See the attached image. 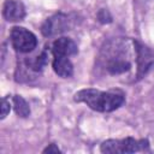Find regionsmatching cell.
<instances>
[{
  "mask_svg": "<svg viewBox=\"0 0 154 154\" xmlns=\"http://www.w3.org/2000/svg\"><path fill=\"white\" fill-rule=\"evenodd\" d=\"M75 101L83 102L97 112H112L124 103V96L113 91H101L97 89H82L75 94Z\"/></svg>",
  "mask_w": 154,
  "mask_h": 154,
  "instance_id": "cell-1",
  "label": "cell"
},
{
  "mask_svg": "<svg viewBox=\"0 0 154 154\" xmlns=\"http://www.w3.org/2000/svg\"><path fill=\"white\" fill-rule=\"evenodd\" d=\"M105 66L112 75H120L131 69L129 46L125 41H111L105 48Z\"/></svg>",
  "mask_w": 154,
  "mask_h": 154,
  "instance_id": "cell-2",
  "label": "cell"
},
{
  "mask_svg": "<svg viewBox=\"0 0 154 154\" xmlns=\"http://www.w3.org/2000/svg\"><path fill=\"white\" fill-rule=\"evenodd\" d=\"M148 148L147 140H135L132 137H126L123 140H107L102 142L100 150L102 153H135L138 150H143Z\"/></svg>",
  "mask_w": 154,
  "mask_h": 154,
  "instance_id": "cell-3",
  "label": "cell"
},
{
  "mask_svg": "<svg viewBox=\"0 0 154 154\" xmlns=\"http://www.w3.org/2000/svg\"><path fill=\"white\" fill-rule=\"evenodd\" d=\"M12 47L19 53H29L34 51L37 46L36 36L25 28L14 26L10 34Z\"/></svg>",
  "mask_w": 154,
  "mask_h": 154,
  "instance_id": "cell-4",
  "label": "cell"
},
{
  "mask_svg": "<svg viewBox=\"0 0 154 154\" xmlns=\"http://www.w3.org/2000/svg\"><path fill=\"white\" fill-rule=\"evenodd\" d=\"M71 28V19L65 13H55L47 18L41 26V31L45 36H54L61 34Z\"/></svg>",
  "mask_w": 154,
  "mask_h": 154,
  "instance_id": "cell-5",
  "label": "cell"
},
{
  "mask_svg": "<svg viewBox=\"0 0 154 154\" xmlns=\"http://www.w3.org/2000/svg\"><path fill=\"white\" fill-rule=\"evenodd\" d=\"M136 61H137V77H143L154 64V54L144 45L135 41Z\"/></svg>",
  "mask_w": 154,
  "mask_h": 154,
  "instance_id": "cell-6",
  "label": "cell"
},
{
  "mask_svg": "<svg viewBox=\"0 0 154 154\" xmlns=\"http://www.w3.org/2000/svg\"><path fill=\"white\" fill-rule=\"evenodd\" d=\"M2 16L8 22H19L25 17V7L18 0H6L2 6Z\"/></svg>",
  "mask_w": 154,
  "mask_h": 154,
  "instance_id": "cell-7",
  "label": "cell"
},
{
  "mask_svg": "<svg viewBox=\"0 0 154 154\" xmlns=\"http://www.w3.org/2000/svg\"><path fill=\"white\" fill-rule=\"evenodd\" d=\"M52 53L54 57H71L77 53V45L67 37L57 38L52 45Z\"/></svg>",
  "mask_w": 154,
  "mask_h": 154,
  "instance_id": "cell-8",
  "label": "cell"
},
{
  "mask_svg": "<svg viewBox=\"0 0 154 154\" xmlns=\"http://www.w3.org/2000/svg\"><path fill=\"white\" fill-rule=\"evenodd\" d=\"M53 70L54 72L60 77H71L73 73V66L72 63L67 57H54L53 60Z\"/></svg>",
  "mask_w": 154,
  "mask_h": 154,
  "instance_id": "cell-9",
  "label": "cell"
},
{
  "mask_svg": "<svg viewBox=\"0 0 154 154\" xmlns=\"http://www.w3.org/2000/svg\"><path fill=\"white\" fill-rule=\"evenodd\" d=\"M13 107H14V111L19 116V117H28L30 114V108H29V105L28 102L20 96V95H14L13 96Z\"/></svg>",
  "mask_w": 154,
  "mask_h": 154,
  "instance_id": "cell-10",
  "label": "cell"
},
{
  "mask_svg": "<svg viewBox=\"0 0 154 154\" xmlns=\"http://www.w3.org/2000/svg\"><path fill=\"white\" fill-rule=\"evenodd\" d=\"M46 63H47V55L45 53H42V54L37 55V57H34L31 59L25 60L26 67L32 70V71H36V72L41 71L43 69V66L46 65Z\"/></svg>",
  "mask_w": 154,
  "mask_h": 154,
  "instance_id": "cell-11",
  "label": "cell"
},
{
  "mask_svg": "<svg viewBox=\"0 0 154 154\" xmlns=\"http://www.w3.org/2000/svg\"><path fill=\"white\" fill-rule=\"evenodd\" d=\"M10 108H11L10 101L7 100V97H2V100H1V113H0L1 119H4L10 113Z\"/></svg>",
  "mask_w": 154,
  "mask_h": 154,
  "instance_id": "cell-12",
  "label": "cell"
},
{
  "mask_svg": "<svg viewBox=\"0 0 154 154\" xmlns=\"http://www.w3.org/2000/svg\"><path fill=\"white\" fill-rule=\"evenodd\" d=\"M97 18L101 23H109L112 20V17L109 16L107 10H100L99 13H97Z\"/></svg>",
  "mask_w": 154,
  "mask_h": 154,
  "instance_id": "cell-13",
  "label": "cell"
},
{
  "mask_svg": "<svg viewBox=\"0 0 154 154\" xmlns=\"http://www.w3.org/2000/svg\"><path fill=\"white\" fill-rule=\"evenodd\" d=\"M43 153H48V154H57L60 153V149L55 146V144H49L47 148L43 149Z\"/></svg>",
  "mask_w": 154,
  "mask_h": 154,
  "instance_id": "cell-14",
  "label": "cell"
}]
</instances>
